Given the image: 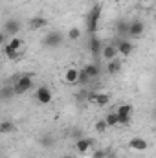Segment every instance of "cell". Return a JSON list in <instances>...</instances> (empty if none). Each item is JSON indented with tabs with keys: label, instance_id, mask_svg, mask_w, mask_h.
I'll use <instances>...</instances> for the list:
<instances>
[{
	"label": "cell",
	"instance_id": "obj_27",
	"mask_svg": "<svg viewBox=\"0 0 156 158\" xmlns=\"http://www.w3.org/2000/svg\"><path fill=\"white\" fill-rule=\"evenodd\" d=\"M39 142H40V145H44V147H50V145H53V143H55V140H53L51 136H42Z\"/></svg>",
	"mask_w": 156,
	"mask_h": 158
},
{
	"label": "cell",
	"instance_id": "obj_2",
	"mask_svg": "<svg viewBox=\"0 0 156 158\" xmlns=\"http://www.w3.org/2000/svg\"><path fill=\"white\" fill-rule=\"evenodd\" d=\"M31 86H33V79H31V76L22 74V76L15 77L13 92H15V96H22V94H26L28 90H31Z\"/></svg>",
	"mask_w": 156,
	"mask_h": 158
},
{
	"label": "cell",
	"instance_id": "obj_19",
	"mask_svg": "<svg viewBox=\"0 0 156 158\" xmlns=\"http://www.w3.org/2000/svg\"><path fill=\"white\" fill-rule=\"evenodd\" d=\"M13 96H15L13 86H2V88H0V99H2V101H7V99H11Z\"/></svg>",
	"mask_w": 156,
	"mask_h": 158
},
{
	"label": "cell",
	"instance_id": "obj_6",
	"mask_svg": "<svg viewBox=\"0 0 156 158\" xmlns=\"http://www.w3.org/2000/svg\"><path fill=\"white\" fill-rule=\"evenodd\" d=\"M35 99L39 101L40 105H50L51 99H53V94H51V90L48 86H39L35 90Z\"/></svg>",
	"mask_w": 156,
	"mask_h": 158
},
{
	"label": "cell",
	"instance_id": "obj_17",
	"mask_svg": "<svg viewBox=\"0 0 156 158\" xmlns=\"http://www.w3.org/2000/svg\"><path fill=\"white\" fill-rule=\"evenodd\" d=\"M13 131H15V123H13L11 119L0 121V134H9V132H13Z\"/></svg>",
	"mask_w": 156,
	"mask_h": 158
},
{
	"label": "cell",
	"instance_id": "obj_26",
	"mask_svg": "<svg viewBox=\"0 0 156 158\" xmlns=\"http://www.w3.org/2000/svg\"><path fill=\"white\" fill-rule=\"evenodd\" d=\"M107 129H109V125L105 123V119H97V121H96V131H97V132H105Z\"/></svg>",
	"mask_w": 156,
	"mask_h": 158
},
{
	"label": "cell",
	"instance_id": "obj_20",
	"mask_svg": "<svg viewBox=\"0 0 156 158\" xmlns=\"http://www.w3.org/2000/svg\"><path fill=\"white\" fill-rule=\"evenodd\" d=\"M116 30H117V35H127V30H129V22L125 19H119L116 22Z\"/></svg>",
	"mask_w": 156,
	"mask_h": 158
},
{
	"label": "cell",
	"instance_id": "obj_12",
	"mask_svg": "<svg viewBox=\"0 0 156 158\" xmlns=\"http://www.w3.org/2000/svg\"><path fill=\"white\" fill-rule=\"evenodd\" d=\"M101 57L109 63V61H112V59H116L117 57V50L114 44H107V46H103V50H101Z\"/></svg>",
	"mask_w": 156,
	"mask_h": 158
},
{
	"label": "cell",
	"instance_id": "obj_18",
	"mask_svg": "<svg viewBox=\"0 0 156 158\" xmlns=\"http://www.w3.org/2000/svg\"><path fill=\"white\" fill-rule=\"evenodd\" d=\"M64 81L68 85H77V68H68L64 74Z\"/></svg>",
	"mask_w": 156,
	"mask_h": 158
},
{
	"label": "cell",
	"instance_id": "obj_31",
	"mask_svg": "<svg viewBox=\"0 0 156 158\" xmlns=\"http://www.w3.org/2000/svg\"><path fill=\"white\" fill-rule=\"evenodd\" d=\"M63 158H70V156H63Z\"/></svg>",
	"mask_w": 156,
	"mask_h": 158
},
{
	"label": "cell",
	"instance_id": "obj_8",
	"mask_svg": "<svg viewBox=\"0 0 156 158\" xmlns=\"http://www.w3.org/2000/svg\"><path fill=\"white\" fill-rule=\"evenodd\" d=\"M114 46H116L117 50V55H123V57H129L130 53H132V50H134V46H132V42L127 39H119L117 42H112Z\"/></svg>",
	"mask_w": 156,
	"mask_h": 158
},
{
	"label": "cell",
	"instance_id": "obj_25",
	"mask_svg": "<svg viewBox=\"0 0 156 158\" xmlns=\"http://www.w3.org/2000/svg\"><path fill=\"white\" fill-rule=\"evenodd\" d=\"M105 123H107L109 127H116V125H117V114H116V112H110V114H107Z\"/></svg>",
	"mask_w": 156,
	"mask_h": 158
},
{
	"label": "cell",
	"instance_id": "obj_7",
	"mask_svg": "<svg viewBox=\"0 0 156 158\" xmlns=\"http://www.w3.org/2000/svg\"><path fill=\"white\" fill-rule=\"evenodd\" d=\"M20 28H22V24H20L17 19H7L6 24H4V30H2V31H4L7 37H15V35H18Z\"/></svg>",
	"mask_w": 156,
	"mask_h": 158
},
{
	"label": "cell",
	"instance_id": "obj_5",
	"mask_svg": "<svg viewBox=\"0 0 156 158\" xmlns=\"http://www.w3.org/2000/svg\"><path fill=\"white\" fill-rule=\"evenodd\" d=\"M143 31H145V24H143L142 20H132V22H129L127 35H129L130 39H140V37L143 35Z\"/></svg>",
	"mask_w": 156,
	"mask_h": 158
},
{
	"label": "cell",
	"instance_id": "obj_4",
	"mask_svg": "<svg viewBox=\"0 0 156 158\" xmlns=\"http://www.w3.org/2000/svg\"><path fill=\"white\" fill-rule=\"evenodd\" d=\"M114 112L117 114V125H129L130 123V114H132L130 105H119Z\"/></svg>",
	"mask_w": 156,
	"mask_h": 158
},
{
	"label": "cell",
	"instance_id": "obj_29",
	"mask_svg": "<svg viewBox=\"0 0 156 158\" xmlns=\"http://www.w3.org/2000/svg\"><path fill=\"white\" fill-rule=\"evenodd\" d=\"M6 40H7V35L0 30V46H6Z\"/></svg>",
	"mask_w": 156,
	"mask_h": 158
},
{
	"label": "cell",
	"instance_id": "obj_3",
	"mask_svg": "<svg viewBox=\"0 0 156 158\" xmlns=\"http://www.w3.org/2000/svg\"><path fill=\"white\" fill-rule=\"evenodd\" d=\"M63 40H64V35H63L61 31L53 30V31H50V33H46V35H44L42 44H44L46 48H59V46L63 44Z\"/></svg>",
	"mask_w": 156,
	"mask_h": 158
},
{
	"label": "cell",
	"instance_id": "obj_15",
	"mask_svg": "<svg viewBox=\"0 0 156 158\" xmlns=\"http://www.w3.org/2000/svg\"><path fill=\"white\" fill-rule=\"evenodd\" d=\"M121 66H123V63L116 57V59H112V61H109V63H107V72H109L110 76H116L117 72L121 70Z\"/></svg>",
	"mask_w": 156,
	"mask_h": 158
},
{
	"label": "cell",
	"instance_id": "obj_10",
	"mask_svg": "<svg viewBox=\"0 0 156 158\" xmlns=\"http://www.w3.org/2000/svg\"><path fill=\"white\" fill-rule=\"evenodd\" d=\"M147 147H149L147 140H145V138H140V136H134V138H130V142H129V149H130V151L143 153Z\"/></svg>",
	"mask_w": 156,
	"mask_h": 158
},
{
	"label": "cell",
	"instance_id": "obj_11",
	"mask_svg": "<svg viewBox=\"0 0 156 158\" xmlns=\"http://www.w3.org/2000/svg\"><path fill=\"white\" fill-rule=\"evenodd\" d=\"M88 50L94 57H99L101 55V50H103V42L97 39L96 35H90V40H88Z\"/></svg>",
	"mask_w": 156,
	"mask_h": 158
},
{
	"label": "cell",
	"instance_id": "obj_13",
	"mask_svg": "<svg viewBox=\"0 0 156 158\" xmlns=\"http://www.w3.org/2000/svg\"><path fill=\"white\" fill-rule=\"evenodd\" d=\"M83 70L86 72V76H88L90 79L99 77V74H101V66H99L97 63H90V64H86V66H84Z\"/></svg>",
	"mask_w": 156,
	"mask_h": 158
},
{
	"label": "cell",
	"instance_id": "obj_21",
	"mask_svg": "<svg viewBox=\"0 0 156 158\" xmlns=\"http://www.w3.org/2000/svg\"><path fill=\"white\" fill-rule=\"evenodd\" d=\"M4 55H6L9 61H15V59H18L20 52H18V50H13V48H9V46H4Z\"/></svg>",
	"mask_w": 156,
	"mask_h": 158
},
{
	"label": "cell",
	"instance_id": "obj_14",
	"mask_svg": "<svg viewBox=\"0 0 156 158\" xmlns=\"http://www.w3.org/2000/svg\"><path fill=\"white\" fill-rule=\"evenodd\" d=\"M90 147H92V140H88V138H79L77 142H76V151L81 153V155L88 153Z\"/></svg>",
	"mask_w": 156,
	"mask_h": 158
},
{
	"label": "cell",
	"instance_id": "obj_1",
	"mask_svg": "<svg viewBox=\"0 0 156 158\" xmlns=\"http://www.w3.org/2000/svg\"><path fill=\"white\" fill-rule=\"evenodd\" d=\"M99 17H101V6H94L90 9V13L86 15V31H88V35H96L97 33Z\"/></svg>",
	"mask_w": 156,
	"mask_h": 158
},
{
	"label": "cell",
	"instance_id": "obj_22",
	"mask_svg": "<svg viewBox=\"0 0 156 158\" xmlns=\"http://www.w3.org/2000/svg\"><path fill=\"white\" fill-rule=\"evenodd\" d=\"M6 46H9V48H13V50H18V52H20V48L24 46V42H22V39H18V37H11L9 42H6Z\"/></svg>",
	"mask_w": 156,
	"mask_h": 158
},
{
	"label": "cell",
	"instance_id": "obj_9",
	"mask_svg": "<svg viewBox=\"0 0 156 158\" xmlns=\"http://www.w3.org/2000/svg\"><path fill=\"white\" fill-rule=\"evenodd\" d=\"M86 94H88V101L97 105V107H105V105L110 103L109 94H96V92H86Z\"/></svg>",
	"mask_w": 156,
	"mask_h": 158
},
{
	"label": "cell",
	"instance_id": "obj_24",
	"mask_svg": "<svg viewBox=\"0 0 156 158\" xmlns=\"http://www.w3.org/2000/svg\"><path fill=\"white\" fill-rule=\"evenodd\" d=\"M90 81H92V79L86 76V72H84V70H77V83H79V85H88Z\"/></svg>",
	"mask_w": 156,
	"mask_h": 158
},
{
	"label": "cell",
	"instance_id": "obj_23",
	"mask_svg": "<svg viewBox=\"0 0 156 158\" xmlns=\"http://www.w3.org/2000/svg\"><path fill=\"white\" fill-rule=\"evenodd\" d=\"M66 35H68V39H70V40H79V39H81V35H83V31L79 30L77 26H74V28H70V30H68V33H66Z\"/></svg>",
	"mask_w": 156,
	"mask_h": 158
},
{
	"label": "cell",
	"instance_id": "obj_30",
	"mask_svg": "<svg viewBox=\"0 0 156 158\" xmlns=\"http://www.w3.org/2000/svg\"><path fill=\"white\" fill-rule=\"evenodd\" d=\"M72 136H74L76 140H79V138H83V132H81L79 129H74V131H72Z\"/></svg>",
	"mask_w": 156,
	"mask_h": 158
},
{
	"label": "cell",
	"instance_id": "obj_28",
	"mask_svg": "<svg viewBox=\"0 0 156 158\" xmlns=\"http://www.w3.org/2000/svg\"><path fill=\"white\" fill-rule=\"evenodd\" d=\"M92 158H107V151L105 149H96L92 153Z\"/></svg>",
	"mask_w": 156,
	"mask_h": 158
},
{
	"label": "cell",
	"instance_id": "obj_16",
	"mask_svg": "<svg viewBox=\"0 0 156 158\" xmlns=\"http://www.w3.org/2000/svg\"><path fill=\"white\" fill-rule=\"evenodd\" d=\"M46 26H48V20L44 17H33V19H30V28L31 30H42Z\"/></svg>",
	"mask_w": 156,
	"mask_h": 158
}]
</instances>
